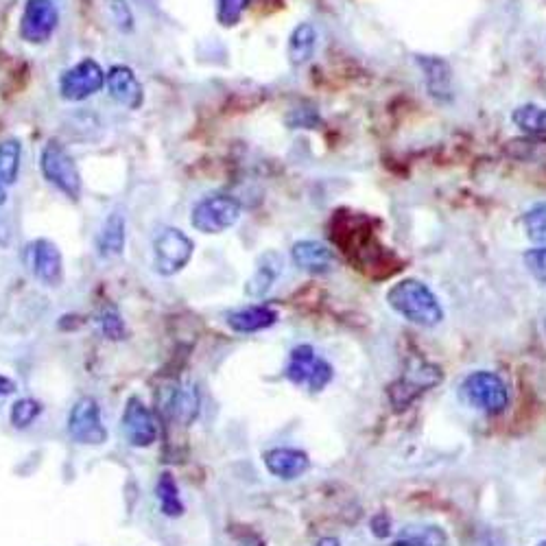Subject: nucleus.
<instances>
[{"label": "nucleus", "instance_id": "obj_8", "mask_svg": "<svg viewBox=\"0 0 546 546\" xmlns=\"http://www.w3.org/2000/svg\"><path fill=\"white\" fill-rule=\"evenodd\" d=\"M68 435L83 446H101L108 442V429L101 420L99 402L90 396H81L68 415Z\"/></svg>", "mask_w": 546, "mask_h": 546}, {"label": "nucleus", "instance_id": "obj_32", "mask_svg": "<svg viewBox=\"0 0 546 546\" xmlns=\"http://www.w3.org/2000/svg\"><path fill=\"white\" fill-rule=\"evenodd\" d=\"M370 527H372V533L376 538H387L391 533V520L387 514H378L372 518Z\"/></svg>", "mask_w": 546, "mask_h": 546}, {"label": "nucleus", "instance_id": "obj_1", "mask_svg": "<svg viewBox=\"0 0 546 546\" xmlns=\"http://www.w3.org/2000/svg\"><path fill=\"white\" fill-rule=\"evenodd\" d=\"M387 302L400 317H405L415 326L435 328L444 322V308L439 304L437 295L431 291V287H426L424 282L415 278L396 282L387 293Z\"/></svg>", "mask_w": 546, "mask_h": 546}, {"label": "nucleus", "instance_id": "obj_35", "mask_svg": "<svg viewBox=\"0 0 546 546\" xmlns=\"http://www.w3.org/2000/svg\"><path fill=\"white\" fill-rule=\"evenodd\" d=\"M315 546H341V542L337 538H322Z\"/></svg>", "mask_w": 546, "mask_h": 546}, {"label": "nucleus", "instance_id": "obj_4", "mask_svg": "<svg viewBox=\"0 0 546 546\" xmlns=\"http://www.w3.org/2000/svg\"><path fill=\"white\" fill-rule=\"evenodd\" d=\"M241 212V201L236 197L225 193L208 195L193 206L191 225L201 234H223L239 223Z\"/></svg>", "mask_w": 546, "mask_h": 546}, {"label": "nucleus", "instance_id": "obj_16", "mask_svg": "<svg viewBox=\"0 0 546 546\" xmlns=\"http://www.w3.org/2000/svg\"><path fill=\"white\" fill-rule=\"evenodd\" d=\"M291 260L298 269L319 276V273H328L335 265V254L326 243L306 239L291 247Z\"/></svg>", "mask_w": 546, "mask_h": 546}, {"label": "nucleus", "instance_id": "obj_17", "mask_svg": "<svg viewBox=\"0 0 546 546\" xmlns=\"http://www.w3.org/2000/svg\"><path fill=\"white\" fill-rule=\"evenodd\" d=\"M284 263L282 256L278 252H265L256 260V269L252 276H249L247 284H245V295L247 298H263L267 295V291L276 284L280 271H282Z\"/></svg>", "mask_w": 546, "mask_h": 546}, {"label": "nucleus", "instance_id": "obj_3", "mask_svg": "<svg viewBox=\"0 0 546 546\" xmlns=\"http://www.w3.org/2000/svg\"><path fill=\"white\" fill-rule=\"evenodd\" d=\"M195 256L191 236L173 225H164L153 236V271L162 278H173L184 271Z\"/></svg>", "mask_w": 546, "mask_h": 546}, {"label": "nucleus", "instance_id": "obj_38", "mask_svg": "<svg viewBox=\"0 0 546 546\" xmlns=\"http://www.w3.org/2000/svg\"><path fill=\"white\" fill-rule=\"evenodd\" d=\"M544 328H546V324H544Z\"/></svg>", "mask_w": 546, "mask_h": 546}, {"label": "nucleus", "instance_id": "obj_21", "mask_svg": "<svg viewBox=\"0 0 546 546\" xmlns=\"http://www.w3.org/2000/svg\"><path fill=\"white\" fill-rule=\"evenodd\" d=\"M391 546H448V536L437 525H411L400 529Z\"/></svg>", "mask_w": 546, "mask_h": 546}, {"label": "nucleus", "instance_id": "obj_33", "mask_svg": "<svg viewBox=\"0 0 546 546\" xmlns=\"http://www.w3.org/2000/svg\"><path fill=\"white\" fill-rule=\"evenodd\" d=\"M14 391H16V383L11 381V378L0 374V400L11 396V394H14Z\"/></svg>", "mask_w": 546, "mask_h": 546}, {"label": "nucleus", "instance_id": "obj_13", "mask_svg": "<svg viewBox=\"0 0 546 546\" xmlns=\"http://www.w3.org/2000/svg\"><path fill=\"white\" fill-rule=\"evenodd\" d=\"M105 86H108L110 97L127 110H140L142 103H145V90H142L140 79L125 64H116L108 70Z\"/></svg>", "mask_w": 546, "mask_h": 546}, {"label": "nucleus", "instance_id": "obj_26", "mask_svg": "<svg viewBox=\"0 0 546 546\" xmlns=\"http://www.w3.org/2000/svg\"><path fill=\"white\" fill-rule=\"evenodd\" d=\"M522 228L533 243L546 245V201L529 208L522 217Z\"/></svg>", "mask_w": 546, "mask_h": 546}, {"label": "nucleus", "instance_id": "obj_2", "mask_svg": "<svg viewBox=\"0 0 546 546\" xmlns=\"http://www.w3.org/2000/svg\"><path fill=\"white\" fill-rule=\"evenodd\" d=\"M40 171L44 180L49 182L55 191H59L70 201L81 199L83 180L79 166L64 145H59L55 140L46 142L40 153Z\"/></svg>", "mask_w": 546, "mask_h": 546}, {"label": "nucleus", "instance_id": "obj_31", "mask_svg": "<svg viewBox=\"0 0 546 546\" xmlns=\"http://www.w3.org/2000/svg\"><path fill=\"white\" fill-rule=\"evenodd\" d=\"M522 260H525V267L529 269L531 276L546 287V245L538 249H529V252L522 256Z\"/></svg>", "mask_w": 546, "mask_h": 546}, {"label": "nucleus", "instance_id": "obj_10", "mask_svg": "<svg viewBox=\"0 0 546 546\" xmlns=\"http://www.w3.org/2000/svg\"><path fill=\"white\" fill-rule=\"evenodd\" d=\"M59 27V9L53 0H27L20 16V40L40 46L46 44Z\"/></svg>", "mask_w": 546, "mask_h": 546}, {"label": "nucleus", "instance_id": "obj_29", "mask_svg": "<svg viewBox=\"0 0 546 546\" xmlns=\"http://www.w3.org/2000/svg\"><path fill=\"white\" fill-rule=\"evenodd\" d=\"M108 9H110V18L114 22V27L121 33H134L136 29V18L134 11L129 7L127 0H108Z\"/></svg>", "mask_w": 546, "mask_h": 546}, {"label": "nucleus", "instance_id": "obj_27", "mask_svg": "<svg viewBox=\"0 0 546 546\" xmlns=\"http://www.w3.org/2000/svg\"><path fill=\"white\" fill-rule=\"evenodd\" d=\"M217 3V22L223 29H232L243 20L245 11L252 0H215Z\"/></svg>", "mask_w": 546, "mask_h": 546}, {"label": "nucleus", "instance_id": "obj_18", "mask_svg": "<svg viewBox=\"0 0 546 546\" xmlns=\"http://www.w3.org/2000/svg\"><path fill=\"white\" fill-rule=\"evenodd\" d=\"M278 322L276 308L267 304H254L239 308V311H232L228 315V326L234 332H241V335H252V332L267 330Z\"/></svg>", "mask_w": 546, "mask_h": 546}, {"label": "nucleus", "instance_id": "obj_19", "mask_svg": "<svg viewBox=\"0 0 546 546\" xmlns=\"http://www.w3.org/2000/svg\"><path fill=\"white\" fill-rule=\"evenodd\" d=\"M127 243V221L121 212H112L105 217L97 234V254L101 258H118L125 252Z\"/></svg>", "mask_w": 546, "mask_h": 546}, {"label": "nucleus", "instance_id": "obj_24", "mask_svg": "<svg viewBox=\"0 0 546 546\" xmlns=\"http://www.w3.org/2000/svg\"><path fill=\"white\" fill-rule=\"evenodd\" d=\"M156 496L158 503L164 516L169 518H180L184 516V503L180 498V488H177V483L173 479L171 472H162L158 485H156Z\"/></svg>", "mask_w": 546, "mask_h": 546}, {"label": "nucleus", "instance_id": "obj_23", "mask_svg": "<svg viewBox=\"0 0 546 546\" xmlns=\"http://www.w3.org/2000/svg\"><path fill=\"white\" fill-rule=\"evenodd\" d=\"M22 145L16 138L0 140V182L5 186H14L20 175Z\"/></svg>", "mask_w": 546, "mask_h": 546}, {"label": "nucleus", "instance_id": "obj_11", "mask_svg": "<svg viewBox=\"0 0 546 546\" xmlns=\"http://www.w3.org/2000/svg\"><path fill=\"white\" fill-rule=\"evenodd\" d=\"M439 381H442V374H439L437 367L429 363L411 365L405 376L389 387L391 405L396 411H405L415 398L429 391V387H435Z\"/></svg>", "mask_w": 546, "mask_h": 546}, {"label": "nucleus", "instance_id": "obj_7", "mask_svg": "<svg viewBox=\"0 0 546 546\" xmlns=\"http://www.w3.org/2000/svg\"><path fill=\"white\" fill-rule=\"evenodd\" d=\"M284 376L289 378L293 385H308L311 391H324L330 383L332 376H335V370H332V365L324 359H319L315 354L313 346H298L293 348L289 354V365L287 370H284Z\"/></svg>", "mask_w": 546, "mask_h": 546}, {"label": "nucleus", "instance_id": "obj_37", "mask_svg": "<svg viewBox=\"0 0 546 546\" xmlns=\"http://www.w3.org/2000/svg\"><path fill=\"white\" fill-rule=\"evenodd\" d=\"M538 546H546V540H544V542H540V544H538Z\"/></svg>", "mask_w": 546, "mask_h": 546}, {"label": "nucleus", "instance_id": "obj_15", "mask_svg": "<svg viewBox=\"0 0 546 546\" xmlns=\"http://www.w3.org/2000/svg\"><path fill=\"white\" fill-rule=\"evenodd\" d=\"M415 59H418V64L422 68L426 88H429L431 97L439 103L453 101V73H450L446 59L433 55H418Z\"/></svg>", "mask_w": 546, "mask_h": 546}, {"label": "nucleus", "instance_id": "obj_25", "mask_svg": "<svg viewBox=\"0 0 546 546\" xmlns=\"http://www.w3.org/2000/svg\"><path fill=\"white\" fill-rule=\"evenodd\" d=\"M514 125L529 136H542L546 134V108H540L536 103L520 105L512 112Z\"/></svg>", "mask_w": 546, "mask_h": 546}, {"label": "nucleus", "instance_id": "obj_5", "mask_svg": "<svg viewBox=\"0 0 546 546\" xmlns=\"http://www.w3.org/2000/svg\"><path fill=\"white\" fill-rule=\"evenodd\" d=\"M105 79H108V73H103L97 59L86 57L75 66L66 68L59 77V97L68 103H81L99 94L105 86Z\"/></svg>", "mask_w": 546, "mask_h": 546}, {"label": "nucleus", "instance_id": "obj_6", "mask_svg": "<svg viewBox=\"0 0 546 546\" xmlns=\"http://www.w3.org/2000/svg\"><path fill=\"white\" fill-rule=\"evenodd\" d=\"M461 394H464L474 409H481L490 415L503 413L509 407L507 385L501 376L488 370H479L466 376L464 385H461Z\"/></svg>", "mask_w": 546, "mask_h": 546}, {"label": "nucleus", "instance_id": "obj_30", "mask_svg": "<svg viewBox=\"0 0 546 546\" xmlns=\"http://www.w3.org/2000/svg\"><path fill=\"white\" fill-rule=\"evenodd\" d=\"M99 324H101L103 335L108 339H112V341H123L127 337V328H125L123 317L112 306L105 308L101 319H99Z\"/></svg>", "mask_w": 546, "mask_h": 546}, {"label": "nucleus", "instance_id": "obj_36", "mask_svg": "<svg viewBox=\"0 0 546 546\" xmlns=\"http://www.w3.org/2000/svg\"><path fill=\"white\" fill-rule=\"evenodd\" d=\"M7 204V186L0 182V206Z\"/></svg>", "mask_w": 546, "mask_h": 546}, {"label": "nucleus", "instance_id": "obj_12", "mask_svg": "<svg viewBox=\"0 0 546 546\" xmlns=\"http://www.w3.org/2000/svg\"><path fill=\"white\" fill-rule=\"evenodd\" d=\"M123 429L127 442L134 448H149L158 439V426L147 405L138 398H129L123 413Z\"/></svg>", "mask_w": 546, "mask_h": 546}, {"label": "nucleus", "instance_id": "obj_14", "mask_svg": "<svg viewBox=\"0 0 546 546\" xmlns=\"http://www.w3.org/2000/svg\"><path fill=\"white\" fill-rule=\"evenodd\" d=\"M265 468L282 481H293L311 468V459L300 448H271L263 455Z\"/></svg>", "mask_w": 546, "mask_h": 546}, {"label": "nucleus", "instance_id": "obj_22", "mask_svg": "<svg viewBox=\"0 0 546 546\" xmlns=\"http://www.w3.org/2000/svg\"><path fill=\"white\" fill-rule=\"evenodd\" d=\"M166 405H169L173 418L177 422H182L184 426H191L199 415V389L195 385L177 387L173 389V394Z\"/></svg>", "mask_w": 546, "mask_h": 546}, {"label": "nucleus", "instance_id": "obj_34", "mask_svg": "<svg viewBox=\"0 0 546 546\" xmlns=\"http://www.w3.org/2000/svg\"><path fill=\"white\" fill-rule=\"evenodd\" d=\"M9 241H11V234H9V228H7V223H5L3 219H0V247H5V245H9Z\"/></svg>", "mask_w": 546, "mask_h": 546}, {"label": "nucleus", "instance_id": "obj_20", "mask_svg": "<svg viewBox=\"0 0 546 546\" xmlns=\"http://www.w3.org/2000/svg\"><path fill=\"white\" fill-rule=\"evenodd\" d=\"M317 49V29L311 25V22H300L289 35V44H287V55L289 62L293 66H302L308 59L315 55Z\"/></svg>", "mask_w": 546, "mask_h": 546}, {"label": "nucleus", "instance_id": "obj_9", "mask_svg": "<svg viewBox=\"0 0 546 546\" xmlns=\"http://www.w3.org/2000/svg\"><path fill=\"white\" fill-rule=\"evenodd\" d=\"M27 269L33 273V278L44 287H59L64 280V258L59 247L49 239H35L31 241L25 252H22Z\"/></svg>", "mask_w": 546, "mask_h": 546}, {"label": "nucleus", "instance_id": "obj_28", "mask_svg": "<svg viewBox=\"0 0 546 546\" xmlns=\"http://www.w3.org/2000/svg\"><path fill=\"white\" fill-rule=\"evenodd\" d=\"M40 413H42V405L38 400L22 398V400H16L14 407H11L9 420L16 429H27V426H31L35 420H38Z\"/></svg>", "mask_w": 546, "mask_h": 546}]
</instances>
